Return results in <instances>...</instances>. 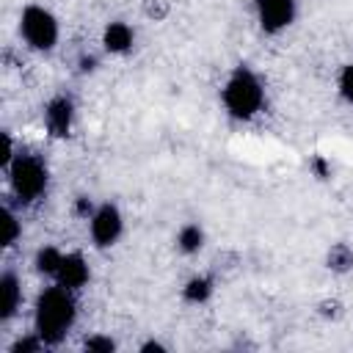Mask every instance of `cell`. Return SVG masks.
Segmentation results:
<instances>
[{
	"mask_svg": "<svg viewBox=\"0 0 353 353\" xmlns=\"http://www.w3.org/2000/svg\"><path fill=\"white\" fill-rule=\"evenodd\" d=\"M41 347H44V342H41V336L33 331V336H25V339L14 342L11 353H36V350H41Z\"/></svg>",
	"mask_w": 353,
	"mask_h": 353,
	"instance_id": "cell-17",
	"label": "cell"
},
{
	"mask_svg": "<svg viewBox=\"0 0 353 353\" xmlns=\"http://www.w3.org/2000/svg\"><path fill=\"white\" fill-rule=\"evenodd\" d=\"M8 179H11L14 196L25 204L36 201L47 190V168L33 154H17L14 163L8 165Z\"/></svg>",
	"mask_w": 353,
	"mask_h": 353,
	"instance_id": "cell-3",
	"label": "cell"
},
{
	"mask_svg": "<svg viewBox=\"0 0 353 353\" xmlns=\"http://www.w3.org/2000/svg\"><path fill=\"white\" fill-rule=\"evenodd\" d=\"M141 350H143V353H149V350L163 353V350H165V345H160V342H143V345H141Z\"/></svg>",
	"mask_w": 353,
	"mask_h": 353,
	"instance_id": "cell-21",
	"label": "cell"
},
{
	"mask_svg": "<svg viewBox=\"0 0 353 353\" xmlns=\"http://www.w3.org/2000/svg\"><path fill=\"white\" fill-rule=\"evenodd\" d=\"M339 94L345 97V102L353 105V63H347L339 74Z\"/></svg>",
	"mask_w": 353,
	"mask_h": 353,
	"instance_id": "cell-18",
	"label": "cell"
},
{
	"mask_svg": "<svg viewBox=\"0 0 353 353\" xmlns=\"http://www.w3.org/2000/svg\"><path fill=\"white\" fill-rule=\"evenodd\" d=\"M72 119H74V105L69 97H52L44 108V124L50 130V135L55 138H66L72 130Z\"/></svg>",
	"mask_w": 353,
	"mask_h": 353,
	"instance_id": "cell-7",
	"label": "cell"
},
{
	"mask_svg": "<svg viewBox=\"0 0 353 353\" xmlns=\"http://www.w3.org/2000/svg\"><path fill=\"white\" fill-rule=\"evenodd\" d=\"M88 229H91V240L99 245V248H108L113 245L119 237H121V229H124V218L119 212L116 204H99L91 218H88Z\"/></svg>",
	"mask_w": 353,
	"mask_h": 353,
	"instance_id": "cell-5",
	"label": "cell"
},
{
	"mask_svg": "<svg viewBox=\"0 0 353 353\" xmlns=\"http://www.w3.org/2000/svg\"><path fill=\"white\" fill-rule=\"evenodd\" d=\"M254 8L265 33H281L295 19V0H254Z\"/></svg>",
	"mask_w": 353,
	"mask_h": 353,
	"instance_id": "cell-6",
	"label": "cell"
},
{
	"mask_svg": "<svg viewBox=\"0 0 353 353\" xmlns=\"http://www.w3.org/2000/svg\"><path fill=\"white\" fill-rule=\"evenodd\" d=\"M132 41H135V33H132V28L127 22H110L102 30V44L113 55H124L132 47Z\"/></svg>",
	"mask_w": 353,
	"mask_h": 353,
	"instance_id": "cell-10",
	"label": "cell"
},
{
	"mask_svg": "<svg viewBox=\"0 0 353 353\" xmlns=\"http://www.w3.org/2000/svg\"><path fill=\"white\" fill-rule=\"evenodd\" d=\"M0 223H3V248H11L17 240H19V234H22V226H19V221H17V215L8 210V207H3V212H0Z\"/></svg>",
	"mask_w": 353,
	"mask_h": 353,
	"instance_id": "cell-14",
	"label": "cell"
},
{
	"mask_svg": "<svg viewBox=\"0 0 353 353\" xmlns=\"http://www.w3.org/2000/svg\"><path fill=\"white\" fill-rule=\"evenodd\" d=\"M61 259H63V254L55 245H44L36 254V270L44 273V276H55L58 268H61Z\"/></svg>",
	"mask_w": 353,
	"mask_h": 353,
	"instance_id": "cell-13",
	"label": "cell"
},
{
	"mask_svg": "<svg viewBox=\"0 0 353 353\" xmlns=\"http://www.w3.org/2000/svg\"><path fill=\"white\" fill-rule=\"evenodd\" d=\"M353 265V251L345 245V243H336L331 251H328V268L334 270H347Z\"/></svg>",
	"mask_w": 353,
	"mask_h": 353,
	"instance_id": "cell-15",
	"label": "cell"
},
{
	"mask_svg": "<svg viewBox=\"0 0 353 353\" xmlns=\"http://www.w3.org/2000/svg\"><path fill=\"white\" fill-rule=\"evenodd\" d=\"M212 295V279L210 276H193L185 287H182V298L188 303H204Z\"/></svg>",
	"mask_w": 353,
	"mask_h": 353,
	"instance_id": "cell-11",
	"label": "cell"
},
{
	"mask_svg": "<svg viewBox=\"0 0 353 353\" xmlns=\"http://www.w3.org/2000/svg\"><path fill=\"white\" fill-rule=\"evenodd\" d=\"M55 281L61 284V287H66V290H80L85 281H88V265H85V259L80 256V254H63V259H61V268H58V273H55Z\"/></svg>",
	"mask_w": 353,
	"mask_h": 353,
	"instance_id": "cell-8",
	"label": "cell"
},
{
	"mask_svg": "<svg viewBox=\"0 0 353 353\" xmlns=\"http://www.w3.org/2000/svg\"><path fill=\"white\" fill-rule=\"evenodd\" d=\"M176 245H179V251H185V254H196V251L204 245V232H201V226H199V223H185V226L179 229V234H176Z\"/></svg>",
	"mask_w": 353,
	"mask_h": 353,
	"instance_id": "cell-12",
	"label": "cell"
},
{
	"mask_svg": "<svg viewBox=\"0 0 353 353\" xmlns=\"http://www.w3.org/2000/svg\"><path fill=\"white\" fill-rule=\"evenodd\" d=\"M19 33L28 47L47 52L58 44V19L44 6H25L19 14Z\"/></svg>",
	"mask_w": 353,
	"mask_h": 353,
	"instance_id": "cell-4",
	"label": "cell"
},
{
	"mask_svg": "<svg viewBox=\"0 0 353 353\" xmlns=\"http://www.w3.org/2000/svg\"><path fill=\"white\" fill-rule=\"evenodd\" d=\"M14 141H11V132H3V154H0V165L8 168L14 163Z\"/></svg>",
	"mask_w": 353,
	"mask_h": 353,
	"instance_id": "cell-19",
	"label": "cell"
},
{
	"mask_svg": "<svg viewBox=\"0 0 353 353\" xmlns=\"http://www.w3.org/2000/svg\"><path fill=\"white\" fill-rule=\"evenodd\" d=\"M94 63H97V58H83V72H91Z\"/></svg>",
	"mask_w": 353,
	"mask_h": 353,
	"instance_id": "cell-22",
	"label": "cell"
},
{
	"mask_svg": "<svg viewBox=\"0 0 353 353\" xmlns=\"http://www.w3.org/2000/svg\"><path fill=\"white\" fill-rule=\"evenodd\" d=\"M74 317H77V309H74L72 290L55 284L41 290V295L36 298L33 328L44 345H58L66 336V331L74 325Z\"/></svg>",
	"mask_w": 353,
	"mask_h": 353,
	"instance_id": "cell-1",
	"label": "cell"
},
{
	"mask_svg": "<svg viewBox=\"0 0 353 353\" xmlns=\"http://www.w3.org/2000/svg\"><path fill=\"white\" fill-rule=\"evenodd\" d=\"M85 350L88 353H113L116 350V342L110 336H102V334H94L85 339Z\"/></svg>",
	"mask_w": 353,
	"mask_h": 353,
	"instance_id": "cell-16",
	"label": "cell"
},
{
	"mask_svg": "<svg viewBox=\"0 0 353 353\" xmlns=\"http://www.w3.org/2000/svg\"><path fill=\"white\" fill-rule=\"evenodd\" d=\"M146 14L154 19H163L168 14V0H146Z\"/></svg>",
	"mask_w": 353,
	"mask_h": 353,
	"instance_id": "cell-20",
	"label": "cell"
},
{
	"mask_svg": "<svg viewBox=\"0 0 353 353\" xmlns=\"http://www.w3.org/2000/svg\"><path fill=\"white\" fill-rule=\"evenodd\" d=\"M265 102V88L248 66H237L223 85V105L234 119H251Z\"/></svg>",
	"mask_w": 353,
	"mask_h": 353,
	"instance_id": "cell-2",
	"label": "cell"
},
{
	"mask_svg": "<svg viewBox=\"0 0 353 353\" xmlns=\"http://www.w3.org/2000/svg\"><path fill=\"white\" fill-rule=\"evenodd\" d=\"M19 303H22L19 279L11 270H6L0 276V320H11L17 314V309H19Z\"/></svg>",
	"mask_w": 353,
	"mask_h": 353,
	"instance_id": "cell-9",
	"label": "cell"
}]
</instances>
